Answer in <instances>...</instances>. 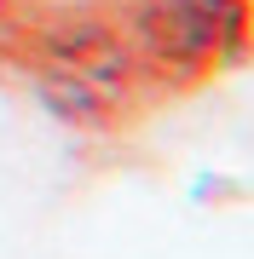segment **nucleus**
Segmentation results:
<instances>
[{
	"label": "nucleus",
	"mask_w": 254,
	"mask_h": 259,
	"mask_svg": "<svg viewBox=\"0 0 254 259\" xmlns=\"http://www.w3.org/2000/svg\"><path fill=\"white\" fill-rule=\"evenodd\" d=\"M139 47L104 18H64L35 47V87L76 127H116L133 110Z\"/></svg>",
	"instance_id": "1"
},
{
	"label": "nucleus",
	"mask_w": 254,
	"mask_h": 259,
	"mask_svg": "<svg viewBox=\"0 0 254 259\" xmlns=\"http://www.w3.org/2000/svg\"><path fill=\"white\" fill-rule=\"evenodd\" d=\"M248 0H139L133 47L168 81H202L243 52Z\"/></svg>",
	"instance_id": "2"
},
{
	"label": "nucleus",
	"mask_w": 254,
	"mask_h": 259,
	"mask_svg": "<svg viewBox=\"0 0 254 259\" xmlns=\"http://www.w3.org/2000/svg\"><path fill=\"white\" fill-rule=\"evenodd\" d=\"M0 6H6V0H0Z\"/></svg>",
	"instance_id": "3"
}]
</instances>
